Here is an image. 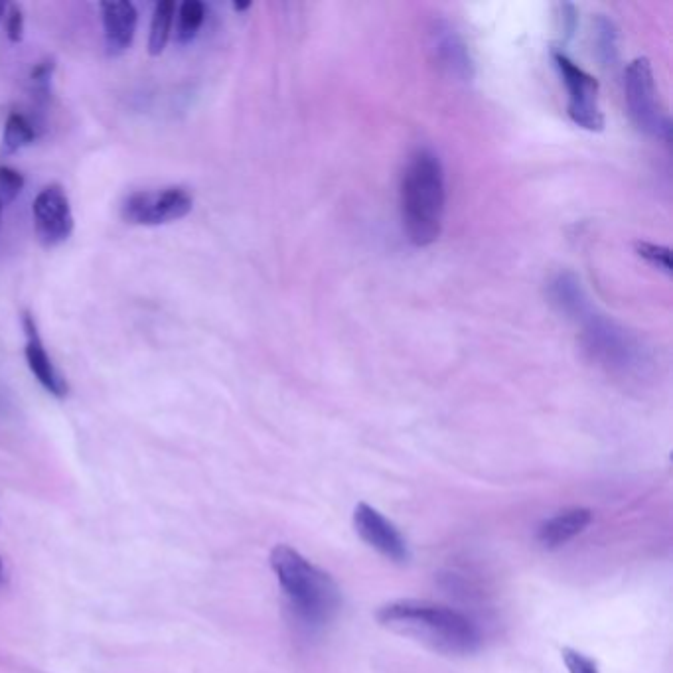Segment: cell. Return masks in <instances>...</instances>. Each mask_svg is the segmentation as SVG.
Segmentation results:
<instances>
[{
    "label": "cell",
    "mask_w": 673,
    "mask_h": 673,
    "mask_svg": "<svg viewBox=\"0 0 673 673\" xmlns=\"http://www.w3.org/2000/svg\"><path fill=\"white\" fill-rule=\"evenodd\" d=\"M375 620L383 628L413 638L447 656H470L482 642L476 624L468 616L431 600L387 602L379 606Z\"/></svg>",
    "instance_id": "1"
},
{
    "label": "cell",
    "mask_w": 673,
    "mask_h": 673,
    "mask_svg": "<svg viewBox=\"0 0 673 673\" xmlns=\"http://www.w3.org/2000/svg\"><path fill=\"white\" fill-rule=\"evenodd\" d=\"M401 225L415 247L433 245L445 224L447 180L437 152L415 150L403 170L399 186Z\"/></svg>",
    "instance_id": "2"
},
{
    "label": "cell",
    "mask_w": 673,
    "mask_h": 673,
    "mask_svg": "<svg viewBox=\"0 0 673 673\" xmlns=\"http://www.w3.org/2000/svg\"><path fill=\"white\" fill-rule=\"evenodd\" d=\"M271 567L300 622L318 628L336 618L342 595L326 571L289 545H277L271 551Z\"/></svg>",
    "instance_id": "3"
},
{
    "label": "cell",
    "mask_w": 673,
    "mask_h": 673,
    "mask_svg": "<svg viewBox=\"0 0 673 673\" xmlns=\"http://www.w3.org/2000/svg\"><path fill=\"white\" fill-rule=\"evenodd\" d=\"M583 326V346L610 374L630 375L642 372L646 366L644 346L626 328L597 314L593 306L585 308L577 318Z\"/></svg>",
    "instance_id": "4"
},
{
    "label": "cell",
    "mask_w": 673,
    "mask_h": 673,
    "mask_svg": "<svg viewBox=\"0 0 673 673\" xmlns=\"http://www.w3.org/2000/svg\"><path fill=\"white\" fill-rule=\"evenodd\" d=\"M624 95L630 117L638 129L658 139H670L672 121L660 105L652 64L648 58H636L626 68Z\"/></svg>",
    "instance_id": "5"
},
{
    "label": "cell",
    "mask_w": 673,
    "mask_h": 673,
    "mask_svg": "<svg viewBox=\"0 0 673 673\" xmlns=\"http://www.w3.org/2000/svg\"><path fill=\"white\" fill-rule=\"evenodd\" d=\"M553 64L567 87V113L571 121L591 133L604 129V113L600 109L599 81L577 66L563 48L551 52Z\"/></svg>",
    "instance_id": "6"
},
{
    "label": "cell",
    "mask_w": 673,
    "mask_h": 673,
    "mask_svg": "<svg viewBox=\"0 0 673 673\" xmlns=\"http://www.w3.org/2000/svg\"><path fill=\"white\" fill-rule=\"evenodd\" d=\"M194 208L188 190L168 186L131 194L121 208L123 220L135 225H164L186 218Z\"/></svg>",
    "instance_id": "7"
},
{
    "label": "cell",
    "mask_w": 673,
    "mask_h": 673,
    "mask_svg": "<svg viewBox=\"0 0 673 673\" xmlns=\"http://www.w3.org/2000/svg\"><path fill=\"white\" fill-rule=\"evenodd\" d=\"M34 231L44 247H58L74 233V212L62 186L52 184L40 190L32 206Z\"/></svg>",
    "instance_id": "8"
},
{
    "label": "cell",
    "mask_w": 673,
    "mask_h": 673,
    "mask_svg": "<svg viewBox=\"0 0 673 673\" xmlns=\"http://www.w3.org/2000/svg\"><path fill=\"white\" fill-rule=\"evenodd\" d=\"M354 527L358 535L393 563L405 565L411 561V551L407 545V539L397 529V525L391 524L383 514H379L375 508L366 502H360L354 510Z\"/></svg>",
    "instance_id": "9"
},
{
    "label": "cell",
    "mask_w": 673,
    "mask_h": 673,
    "mask_svg": "<svg viewBox=\"0 0 673 673\" xmlns=\"http://www.w3.org/2000/svg\"><path fill=\"white\" fill-rule=\"evenodd\" d=\"M429 38L435 62L445 74L462 83L474 79V60L470 48L454 24L443 18L435 20L429 30Z\"/></svg>",
    "instance_id": "10"
},
{
    "label": "cell",
    "mask_w": 673,
    "mask_h": 673,
    "mask_svg": "<svg viewBox=\"0 0 673 673\" xmlns=\"http://www.w3.org/2000/svg\"><path fill=\"white\" fill-rule=\"evenodd\" d=\"M22 328L26 334V348H24V356L28 362V368L32 375L38 379V383L54 397L64 399L70 393L68 381L66 377L60 374V370L54 366L42 336L38 332V324L34 320V316L30 312H24L22 316Z\"/></svg>",
    "instance_id": "11"
},
{
    "label": "cell",
    "mask_w": 673,
    "mask_h": 673,
    "mask_svg": "<svg viewBox=\"0 0 673 673\" xmlns=\"http://www.w3.org/2000/svg\"><path fill=\"white\" fill-rule=\"evenodd\" d=\"M105 48L109 56H121L135 40L139 12L133 2H101Z\"/></svg>",
    "instance_id": "12"
},
{
    "label": "cell",
    "mask_w": 673,
    "mask_h": 673,
    "mask_svg": "<svg viewBox=\"0 0 673 673\" xmlns=\"http://www.w3.org/2000/svg\"><path fill=\"white\" fill-rule=\"evenodd\" d=\"M591 522H593V512L589 508H571V510L559 512L557 516L539 525L537 541L545 549H557L569 543L579 533H583Z\"/></svg>",
    "instance_id": "13"
},
{
    "label": "cell",
    "mask_w": 673,
    "mask_h": 673,
    "mask_svg": "<svg viewBox=\"0 0 673 673\" xmlns=\"http://www.w3.org/2000/svg\"><path fill=\"white\" fill-rule=\"evenodd\" d=\"M176 16V2L172 0H162L156 4L152 22H150L149 34V54L150 56H160L166 50V44L170 40L172 24Z\"/></svg>",
    "instance_id": "14"
},
{
    "label": "cell",
    "mask_w": 673,
    "mask_h": 673,
    "mask_svg": "<svg viewBox=\"0 0 673 673\" xmlns=\"http://www.w3.org/2000/svg\"><path fill=\"white\" fill-rule=\"evenodd\" d=\"M38 133L32 121H28L20 113H10L6 123H4V133H2V152L4 154H14L18 150L30 147L36 141Z\"/></svg>",
    "instance_id": "15"
},
{
    "label": "cell",
    "mask_w": 673,
    "mask_h": 673,
    "mask_svg": "<svg viewBox=\"0 0 673 673\" xmlns=\"http://www.w3.org/2000/svg\"><path fill=\"white\" fill-rule=\"evenodd\" d=\"M176 14H178V30H176L178 42L188 44L198 36L200 28L206 22V4L200 0H186L180 4Z\"/></svg>",
    "instance_id": "16"
},
{
    "label": "cell",
    "mask_w": 673,
    "mask_h": 673,
    "mask_svg": "<svg viewBox=\"0 0 673 673\" xmlns=\"http://www.w3.org/2000/svg\"><path fill=\"white\" fill-rule=\"evenodd\" d=\"M595 44H597V54L608 64L616 62L618 56V34L616 28L610 20L599 18L595 26Z\"/></svg>",
    "instance_id": "17"
},
{
    "label": "cell",
    "mask_w": 673,
    "mask_h": 673,
    "mask_svg": "<svg viewBox=\"0 0 673 673\" xmlns=\"http://www.w3.org/2000/svg\"><path fill=\"white\" fill-rule=\"evenodd\" d=\"M636 251L642 259H646L654 269L672 275V251L664 245H656V243H648V241H640L636 243Z\"/></svg>",
    "instance_id": "18"
},
{
    "label": "cell",
    "mask_w": 673,
    "mask_h": 673,
    "mask_svg": "<svg viewBox=\"0 0 673 673\" xmlns=\"http://www.w3.org/2000/svg\"><path fill=\"white\" fill-rule=\"evenodd\" d=\"M56 70V64L52 58H46L42 62H38L32 72H30V83H32V93L36 99L46 101L50 95V83H52V75Z\"/></svg>",
    "instance_id": "19"
},
{
    "label": "cell",
    "mask_w": 673,
    "mask_h": 673,
    "mask_svg": "<svg viewBox=\"0 0 673 673\" xmlns=\"http://www.w3.org/2000/svg\"><path fill=\"white\" fill-rule=\"evenodd\" d=\"M22 188H24V176L10 166H0V204L2 206L12 204L22 192Z\"/></svg>",
    "instance_id": "20"
},
{
    "label": "cell",
    "mask_w": 673,
    "mask_h": 673,
    "mask_svg": "<svg viewBox=\"0 0 673 673\" xmlns=\"http://www.w3.org/2000/svg\"><path fill=\"white\" fill-rule=\"evenodd\" d=\"M557 26H559V34L563 38V42H569L577 30L579 24V16H577V8L569 2L559 4L557 6Z\"/></svg>",
    "instance_id": "21"
},
{
    "label": "cell",
    "mask_w": 673,
    "mask_h": 673,
    "mask_svg": "<svg viewBox=\"0 0 673 673\" xmlns=\"http://www.w3.org/2000/svg\"><path fill=\"white\" fill-rule=\"evenodd\" d=\"M563 662L569 673H600L599 666L593 658H589L583 652H577L573 648L563 650Z\"/></svg>",
    "instance_id": "22"
},
{
    "label": "cell",
    "mask_w": 673,
    "mask_h": 673,
    "mask_svg": "<svg viewBox=\"0 0 673 673\" xmlns=\"http://www.w3.org/2000/svg\"><path fill=\"white\" fill-rule=\"evenodd\" d=\"M6 36L12 44L22 42L24 38V14L22 8L12 4L8 6V16H6Z\"/></svg>",
    "instance_id": "23"
},
{
    "label": "cell",
    "mask_w": 673,
    "mask_h": 673,
    "mask_svg": "<svg viewBox=\"0 0 673 673\" xmlns=\"http://www.w3.org/2000/svg\"><path fill=\"white\" fill-rule=\"evenodd\" d=\"M233 8H235L237 12H243V10H249V8H251V2H235V4H233Z\"/></svg>",
    "instance_id": "24"
},
{
    "label": "cell",
    "mask_w": 673,
    "mask_h": 673,
    "mask_svg": "<svg viewBox=\"0 0 673 673\" xmlns=\"http://www.w3.org/2000/svg\"><path fill=\"white\" fill-rule=\"evenodd\" d=\"M4 583V567H2V559H0V587Z\"/></svg>",
    "instance_id": "25"
},
{
    "label": "cell",
    "mask_w": 673,
    "mask_h": 673,
    "mask_svg": "<svg viewBox=\"0 0 673 673\" xmlns=\"http://www.w3.org/2000/svg\"><path fill=\"white\" fill-rule=\"evenodd\" d=\"M6 8H8V6H6V4H4V2H0V20H2V16H4V12H6Z\"/></svg>",
    "instance_id": "26"
},
{
    "label": "cell",
    "mask_w": 673,
    "mask_h": 673,
    "mask_svg": "<svg viewBox=\"0 0 673 673\" xmlns=\"http://www.w3.org/2000/svg\"><path fill=\"white\" fill-rule=\"evenodd\" d=\"M2 210H4V206L0 204V220H2Z\"/></svg>",
    "instance_id": "27"
}]
</instances>
